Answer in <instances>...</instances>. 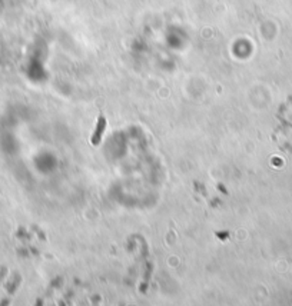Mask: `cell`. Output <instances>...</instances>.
I'll return each mask as SVG.
<instances>
[{"label": "cell", "mask_w": 292, "mask_h": 306, "mask_svg": "<svg viewBox=\"0 0 292 306\" xmlns=\"http://www.w3.org/2000/svg\"><path fill=\"white\" fill-rule=\"evenodd\" d=\"M105 128H106V119H105V116H99V117H97L96 129H95V133H93V136H92V143L95 146L100 143L102 135H103V132H105Z\"/></svg>", "instance_id": "obj_1"}]
</instances>
